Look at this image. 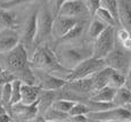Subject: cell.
Here are the masks:
<instances>
[{
    "label": "cell",
    "mask_w": 131,
    "mask_h": 122,
    "mask_svg": "<svg viewBox=\"0 0 131 122\" xmlns=\"http://www.w3.org/2000/svg\"><path fill=\"white\" fill-rule=\"evenodd\" d=\"M6 64L8 70L15 73L16 77L25 83L37 82V75L32 71L31 60L27 57V49L21 41L14 49H12L10 52L6 53Z\"/></svg>",
    "instance_id": "6da1fadb"
},
{
    "label": "cell",
    "mask_w": 131,
    "mask_h": 122,
    "mask_svg": "<svg viewBox=\"0 0 131 122\" xmlns=\"http://www.w3.org/2000/svg\"><path fill=\"white\" fill-rule=\"evenodd\" d=\"M31 66L36 70H42L52 74L59 73L64 75V78H66L72 71L60 63L58 56L55 54L54 50L50 49L48 44L40 45L38 47L31 59Z\"/></svg>",
    "instance_id": "7a4b0ae2"
},
{
    "label": "cell",
    "mask_w": 131,
    "mask_h": 122,
    "mask_svg": "<svg viewBox=\"0 0 131 122\" xmlns=\"http://www.w3.org/2000/svg\"><path fill=\"white\" fill-rule=\"evenodd\" d=\"M105 66H107V65L104 58H97L95 56H90V57L81 60L77 66L73 67L71 73L65 79L67 81H73L78 80V79L91 77L92 74H95L96 72L100 71Z\"/></svg>",
    "instance_id": "3957f363"
},
{
    "label": "cell",
    "mask_w": 131,
    "mask_h": 122,
    "mask_svg": "<svg viewBox=\"0 0 131 122\" xmlns=\"http://www.w3.org/2000/svg\"><path fill=\"white\" fill-rule=\"evenodd\" d=\"M116 31L115 26L108 25L103 31V33L98 35L94 41L92 46V56L97 58H104L112 52L116 46Z\"/></svg>",
    "instance_id": "277c9868"
},
{
    "label": "cell",
    "mask_w": 131,
    "mask_h": 122,
    "mask_svg": "<svg viewBox=\"0 0 131 122\" xmlns=\"http://www.w3.org/2000/svg\"><path fill=\"white\" fill-rule=\"evenodd\" d=\"M90 121L119 122L131 121V112L125 106H114L102 111H91L88 113Z\"/></svg>",
    "instance_id": "5b68a950"
},
{
    "label": "cell",
    "mask_w": 131,
    "mask_h": 122,
    "mask_svg": "<svg viewBox=\"0 0 131 122\" xmlns=\"http://www.w3.org/2000/svg\"><path fill=\"white\" fill-rule=\"evenodd\" d=\"M131 52L125 50L122 46H115V48L105 57L106 65L114 70L128 75L131 63Z\"/></svg>",
    "instance_id": "8992f818"
},
{
    "label": "cell",
    "mask_w": 131,
    "mask_h": 122,
    "mask_svg": "<svg viewBox=\"0 0 131 122\" xmlns=\"http://www.w3.org/2000/svg\"><path fill=\"white\" fill-rule=\"evenodd\" d=\"M92 56V50L90 52L89 49L81 46V47H67L60 50V55L58 56L60 63L65 67L72 70L74 66H77L81 60Z\"/></svg>",
    "instance_id": "52a82bcc"
},
{
    "label": "cell",
    "mask_w": 131,
    "mask_h": 122,
    "mask_svg": "<svg viewBox=\"0 0 131 122\" xmlns=\"http://www.w3.org/2000/svg\"><path fill=\"white\" fill-rule=\"evenodd\" d=\"M55 15L48 9L38 11V32L36 38V46H40L54 33Z\"/></svg>",
    "instance_id": "ba28073f"
},
{
    "label": "cell",
    "mask_w": 131,
    "mask_h": 122,
    "mask_svg": "<svg viewBox=\"0 0 131 122\" xmlns=\"http://www.w3.org/2000/svg\"><path fill=\"white\" fill-rule=\"evenodd\" d=\"M39 100L33 104H24L22 101L14 104L10 107V114L14 120L16 121H33L34 118L39 114V107H38Z\"/></svg>",
    "instance_id": "9c48e42d"
},
{
    "label": "cell",
    "mask_w": 131,
    "mask_h": 122,
    "mask_svg": "<svg viewBox=\"0 0 131 122\" xmlns=\"http://www.w3.org/2000/svg\"><path fill=\"white\" fill-rule=\"evenodd\" d=\"M37 79L39 86L43 90H59L67 85L69 81L65 78L57 77L56 74H52L49 72H45L42 70H37Z\"/></svg>",
    "instance_id": "30bf717a"
},
{
    "label": "cell",
    "mask_w": 131,
    "mask_h": 122,
    "mask_svg": "<svg viewBox=\"0 0 131 122\" xmlns=\"http://www.w3.org/2000/svg\"><path fill=\"white\" fill-rule=\"evenodd\" d=\"M38 32V11L34 12L24 25V29L22 31L21 42L27 50L36 46V38Z\"/></svg>",
    "instance_id": "8fae6325"
},
{
    "label": "cell",
    "mask_w": 131,
    "mask_h": 122,
    "mask_svg": "<svg viewBox=\"0 0 131 122\" xmlns=\"http://www.w3.org/2000/svg\"><path fill=\"white\" fill-rule=\"evenodd\" d=\"M21 41V35L14 27L0 30V54H6L14 49Z\"/></svg>",
    "instance_id": "7c38bea8"
},
{
    "label": "cell",
    "mask_w": 131,
    "mask_h": 122,
    "mask_svg": "<svg viewBox=\"0 0 131 122\" xmlns=\"http://www.w3.org/2000/svg\"><path fill=\"white\" fill-rule=\"evenodd\" d=\"M85 12H88V11H87L84 1H82V0H66V1L62 5V7H60L57 15L78 17V16H80V15L84 14Z\"/></svg>",
    "instance_id": "4fadbf2b"
},
{
    "label": "cell",
    "mask_w": 131,
    "mask_h": 122,
    "mask_svg": "<svg viewBox=\"0 0 131 122\" xmlns=\"http://www.w3.org/2000/svg\"><path fill=\"white\" fill-rule=\"evenodd\" d=\"M80 19L78 17H70V16H62V15H57L55 16L54 22V33L57 38L64 37L70 30L79 22Z\"/></svg>",
    "instance_id": "5bb4252c"
},
{
    "label": "cell",
    "mask_w": 131,
    "mask_h": 122,
    "mask_svg": "<svg viewBox=\"0 0 131 122\" xmlns=\"http://www.w3.org/2000/svg\"><path fill=\"white\" fill-rule=\"evenodd\" d=\"M65 88L70 89V90L74 91V93L79 94L80 96L83 95H91L94 93V83H92L91 77L83 78V79H78V80L69 81Z\"/></svg>",
    "instance_id": "9a60e30c"
},
{
    "label": "cell",
    "mask_w": 131,
    "mask_h": 122,
    "mask_svg": "<svg viewBox=\"0 0 131 122\" xmlns=\"http://www.w3.org/2000/svg\"><path fill=\"white\" fill-rule=\"evenodd\" d=\"M58 90H43L42 89L39 95V98H38V100H39L38 107H39L40 115H43L48 108L51 107L52 103L56 99H58Z\"/></svg>",
    "instance_id": "2e32d148"
},
{
    "label": "cell",
    "mask_w": 131,
    "mask_h": 122,
    "mask_svg": "<svg viewBox=\"0 0 131 122\" xmlns=\"http://www.w3.org/2000/svg\"><path fill=\"white\" fill-rule=\"evenodd\" d=\"M42 88L36 83H25L22 85V103L33 104L39 98Z\"/></svg>",
    "instance_id": "e0dca14e"
},
{
    "label": "cell",
    "mask_w": 131,
    "mask_h": 122,
    "mask_svg": "<svg viewBox=\"0 0 131 122\" xmlns=\"http://www.w3.org/2000/svg\"><path fill=\"white\" fill-rule=\"evenodd\" d=\"M120 25L131 31V0H117Z\"/></svg>",
    "instance_id": "ac0fdd59"
},
{
    "label": "cell",
    "mask_w": 131,
    "mask_h": 122,
    "mask_svg": "<svg viewBox=\"0 0 131 122\" xmlns=\"http://www.w3.org/2000/svg\"><path fill=\"white\" fill-rule=\"evenodd\" d=\"M117 89L112 87V86H106V87L96 90L89 96V99L95 101H100V103H113L116 95Z\"/></svg>",
    "instance_id": "d6986e66"
},
{
    "label": "cell",
    "mask_w": 131,
    "mask_h": 122,
    "mask_svg": "<svg viewBox=\"0 0 131 122\" xmlns=\"http://www.w3.org/2000/svg\"><path fill=\"white\" fill-rule=\"evenodd\" d=\"M113 68L110 66H105L104 68H102L100 71L96 72L95 74L91 75L92 79V83H94V91L99 90V89L108 86L110 82V77L112 74Z\"/></svg>",
    "instance_id": "ffe728a7"
},
{
    "label": "cell",
    "mask_w": 131,
    "mask_h": 122,
    "mask_svg": "<svg viewBox=\"0 0 131 122\" xmlns=\"http://www.w3.org/2000/svg\"><path fill=\"white\" fill-rule=\"evenodd\" d=\"M88 25V22L87 21H83V19H80L74 26L67 32L64 37H62L59 39L60 42H70V41H73V40H77L78 38L80 37L82 33H83L85 26Z\"/></svg>",
    "instance_id": "44dd1931"
},
{
    "label": "cell",
    "mask_w": 131,
    "mask_h": 122,
    "mask_svg": "<svg viewBox=\"0 0 131 122\" xmlns=\"http://www.w3.org/2000/svg\"><path fill=\"white\" fill-rule=\"evenodd\" d=\"M17 25L16 15L9 12V9H5L0 7V30L6 27H14Z\"/></svg>",
    "instance_id": "7402d4cb"
},
{
    "label": "cell",
    "mask_w": 131,
    "mask_h": 122,
    "mask_svg": "<svg viewBox=\"0 0 131 122\" xmlns=\"http://www.w3.org/2000/svg\"><path fill=\"white\" fill-rule=\"evenodd\" d=\"M113 103L115 104V106H124L127 104H130L131 103V90L129 88L125 87V86L119 88Z\"/></svg>",
    "instance_id": "603a6c76"
},
{
    "label": "cell",
    "mask_w": 131,
    "mask_h": 122,
    "mask_svg": "<svg viewBox=\"0 0 131 122\" xmlns=\"http://www.w3.org/2000/svg\"><path fill=\"white\" fill-rule=\"evenodd\" d=\"M107 26L108 25L106 24V23H104L103 21H100L99 18L96 17L94 21H91V23L89 24V31H88L89 37L95 40L98 35H100L103 33V31H104Z\"/></svg>",
    "instance_id": "cb8c5ba5"
},
{
    "label": "cell",
    "mask_w": 131,
    "mask_h": 122,
    "mask_svg": "<svg viewBox=\"0 0 131 122\" xmlns=\"http://www.w3.org/2000/svg\"><path fill=\"white\" fill-rule=\"evenodd\" d=\"M127 83V74L122 72H119V71L114 70L113 68L112 74L110 77V82H108V86H112V87L119 89L123 86H125Z\"/></svg>",
    "instance_id": "d4e9b609"
},
{
    "label": "cell",
    "mask_w": 131,
    "mask_h": 122,
    "mask_svg": "<svg viewBox=\"0 0 131 122\" xmlns=\"http://www.w3.org/2000/svg\"><path fill=\"white\" fill-rule=\"evenodd\" d=\"M43 116L46 118V121H66L67 118L70 116V114L58 111L54 107H50L43 114Z\"/></svg>",
    "instance_id": "484cf974"
},
{
    "label": "cell",
    "mask_w": 131,
    "mask_h": 122,
    "mask_svg": "<svg viewBox=\"0 0 131 122\" xmlns=\"http://www.w3.org/2000/svg\"><path fill=\"white\" fill-rule=\"evenodd\" d=\"M95 17L99 18L100 21L106 23L107 25H111V26H119L116 19L114 18V16L111 14V12H108L106 8H104V7H100V8L98 9L97 13H96V15H95Z\"/></svg>",
    "instance_id": "4316f807"
},
{
    "label": "cell",
    "mask_w": 131,
    "mask_h": 122,
    "mask_svg": "<svg viewBox=\"0 0 131 122\" xmlns=\"http://www.w3.org/2000/svg\"><path fill=\"white\" fill-rule=\"evenodd\" d=\"M77 103L75 100H71V99H66V98H58L52 103L51 107L56 108L58 111H62L64 113H69L72 110V107L74 106V104Z\"/></svg>",
    "instance_id": "83f0119b"
},
{
    "label": "cell",
    "mask_w": 131,
    "mask_h": 122,
    "mask_svg": "<svg viewBox=\"0 0 131 122\" xmlns=\"http://www.w3.org/2000/svg\"><path fill=\"white\" fill-rule=\"evenodd\" d=\"M22 85H23V81L21 79H16L12 82V105L22 101Z\"/></svg>",
    "instance_id": "f1b7e54d"
},
{
    "label": "cell",
    "mask_w": 131,
    "mask_h": 122,
    "mask_svg": "<svg viewBox=\"0 0 131 122\" xmlns=\"http://www.w3.org/2000/svg\"><path fill=\"white\" fill-rule=\"evenodd\" d=\"M102 7L106 8L108 12H111V14L114 16L115 19H116L117 25H120V21H119V2H117V0H102Z\"/></svg>",
    "instance_id": "f546056e"
},
{
    "label": "cell",
    "mask_w": 131,
    "mask_h": 122,
    "mask_svg": "<svg viewBox=\"0 0 131 122\" xmlns=\"http://www.w3.org/2000/svg\"><path fill=\"white\" fill-rule=\"evenodd\" d=\"M12 82L10 83H6L2 86V97H1V103L4 104V106L6 108L10 110L12 107Z\"/></svg>",
    "instance_id": "4dcf8cb0"
},
{
    "label": "cell",
    "mask_w": 131,
    "mask_h": 122,
    "mask_svg": "<svg viewBox=\"0 0 131 122\" xmlns=\"http://www.w3.org/2000/svg\"><path fill=\"white\" fill-rule=\"evenodd\" d=\"M36 1H38V0H5L4 2L0 4V7L5 8V9H13V8H15V7L30 5Z\"/></svg>",
    "instance_id": "1f68e13d"
},
{
    "label": "cell",
    "mask_w": 131,
    "mask_h": 122,
    "mask_svg": "<svg viewBox=\"0 0 131 122\" xmlns=\"http://www.w3.org/2000/svg\"><path fill=\"white\" fill-rule=\"evenodd\" d=\"M89 112H91V108L89 107V105L85 103H81V101H77L74 104V106L72 107V110L70 111V115H78V114H88Z\"/></svg>",
    "instance_id": "d6a6232c"
},
{
    "label": "cell",
    "mask_w": 131,
    "mask_h": 122,
    "mask_svg": "<svg viewBox=\"0 0 131 122\" xmlns=\"http://www.w3.org/2000/svg\"><path fill=\"white\" fill-rule=\"evenodd\" d=\"M85 7H87L88 14L95 16L98 9L102 7V0H84Z\"/></svg>",
    "instance_id": "836d02e7"
},
{
    "label": "cell",
    "mask_w": 131,
    "mask_h": 122,
    "mask_svg": "<svg viewBox=\"0 0 131 122\" xmlns=\"http://www.w3.org/2000/svg\"><path fill=\"white\" fill-rule=\"evenodd\" d=\"M16 79H18L16 77V74L13 73L10 70L6 68V70H4L0 73V86H4L6 83H10L14 80H16Z\"/></svg>",
    "instance_id": "e575fe53"
},
{
    "label": "cell",
    "mask_w": 131,
    "mask_h": 122,
    "mask_svg": "<svg viewBox=\"0 0 131 122\" xmlns=\"http://www.w3.org/2000/svg\"><path fill=\"white\" fill-rule=\"evenodd\" d=\"M130 37H131L130 31L128 29H125V27H123V26L116 31V39H117L119 42L124 41L125 39H128V38H130Z\"/></svg>",
    "instance_id": "d590c367"
},
{
    "label": "cell",
    "mask_w": 131,
    "mask_h": 122,
    "mask_svg": "<svg viewBox=\"0 0 131 122\" xmlns=\"http://www.w3.org/2000/svg\"><path fill=\"white\" fill-rule=\"evenodd\" d=\"M66 121H72V122H85L90 121L88 114H78V115H70Z\"/></svg>",
    "instance_id": "8d00e7d4"
},
{
    "label": "cell",
    "mask_w": 131,
    "mask_h": 122,
    "mask_svg": "<svg viewBox=\"0 0 131 122\" xmlns=\"http://www.w3.org/2000/svg\"><path fill=\"white\" fill-rule=\"evenodd\" d=\"M65 1H66V0H54V15L55 16L58 14L60 7H62V5L64 4Z\"/></svg>",
    "instance_id": "74e56055"
},
{
    "label": "cell",
    "mask_w": 131,
    "mask_h": 122,
    "mask_svg": "<svg viewBox=\"0 0 131 122\" xmlns=\"http://www.w3.org/2000/svg\"><path fill=\"white\" fill-rule=\"evenodd\" d=\"M14 121V118H13V115L10 113H4L0 115V122H12Z\"/></svg>",
    "instance_id": "f35d334b"
},
{
    "label": "cell",
    "mask_w": 131,
    "mask_h": 122,
    "mask_svg": "<svg viewBox=\"0 0 131 122\" xmlns=\"http://www.w3.org/2000/svg\"><path fill=\"white\" fill-rule=\"evenodd\" d=\"M120 45L122 46V47L124 48L125 50H128V52H131V37L128 38V39H125L124 41L120 42Z\"/></svg>",
    "instance_id": "ab89813d"
},
{
    "label": "cell",
    "mask_w": 131,
    "mask_h": 122,
    "mask_svg": "<svg viewBox=\"0 0 131 122\" xmlns=\"http://www.w3.org/2000/svg\"><path fill=\"white\" fill-rule=\"evenodd\" d=\"M6 112H7V108L4 106V104L0 103V115H1V114H4V113H6Z\"/></svg>",
    "instance_id": "60d3db41"
},
{
    "label": "cell",
    "mask_w": 131,
    "mask_h": 122,
    "mask_svg": "<svg viewBox=\"0 0 131 122\" xmlns=\"http://www.w3.org/2000/svg\"><path fill=\"white\" fill-rule=\"evenodd\" d=\"M128 78L131 79V63H130V67H129V71H128Z\"/></svg>",
    "instance_id": "b9f144b4"
},
{
    "label": "cell",
    "mask_w": 131,
    "mask_h": 122,
    "mask_svg": "<svg viewBox=\"0 0 131 122\" xmlns=\"http://www.w3.org/2000/svg\"><path fill=\"white\" fill-rule=\"evenodd\" d=\"M1 97H2V86H0V103H1Z\"/></svg>",
    "instance_id": "7bdbcfd3"
},
{
    "label": "cell",
    "mask_w": 131,
    "mask_h": 122,
    "mask_svg": "<svg viewBox=\"0 0 131 122\" xmlns=\"http://www.w3.org/2000/svg\"><path fill=\"white\" fill-rule=\"evenodd\" d=\"M2 71H4V68H2V66H1V65H0V73H1Z\"/></svg>",
    "instance_id": "ee69618b"
}]
</instances>
